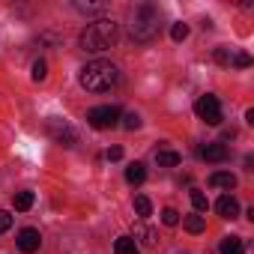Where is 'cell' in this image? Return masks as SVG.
<instances>
[{
    "label": "cell",
    "mask_w": 254,
    "mask_h": 254,
    "mask_svg": "<svg viewBox=\"0 0 254 254\" xmlns=\"http://www.w3.org/2000/svg\"><path fill=\"white\" fill-rule=\"evenodd\" d=\"M209 186H212V189H224V191H230V189H236V177H233L230 171H215V174L209 177Z\"/></svg>",
    "instance_id": "30bf717a"
},
{
    "label": "cell",
    "mask_w": 254,
    "mask_h": 254,
    "mask_svg": "<svg viewBox=\"0 0 254 254\" xmlns=\"http://www.w3.org/2000/svg\"><path fill=\"white\" fill-rule=\"evenodd\" d=\"M191 206H194L197 212H206V209H209V200H206V194H203V191H191Z\"/></svg>",
    "instance_id": "44dd1931"
},
{
    "label": "cell",
    "mask_w": 254,
    "mask_h": 254,
    "mask_svg": "<svg viewBox=\"0 0 254 254\" xmlns=\"http://www.w3.org/2000/svg\"><path fill=\"white\" fill-rule=\"evenodd\" d=\"M78 81H81V87L87 93H108L111 87H117L120 69L114 63H108V60H93V63H87L81 69V78Z\"/></svg>",
    "instance_id": "6da1fadb"
},
{
    "label": "cell",
    "mask_w": 254,
    "mask_h": 254,
    "mask_svg": "<svg viewBox=\"0 0 254 254\" xmlns=\"http://www.w3.org/2000/svg\"><path fill=\"white\" fill-rule=\"evenodd\" d=\"M126 180H129L132 186H141V183L147 180V168H144L141 162H132L129 168H126Z\"/></svg>",
    "instance_id": "4fadbf2b"
},
{
    "label": "cell",
    "mask_w": 254,
    "mask_h": 254,
    "mask_svg": "<svg viewBox=\"0 0 254 254\" xmlns=\"http://www.w3.org/2000/svg\"><path fill=\"white\" fill-rule=\"evenodd\" d=\"M221 254H245L242 236H224L221 239Z\"/></svg>",
    "instance_id": "7c38bea8"
},
{
    "label": "cell",
    "mask_w": 254,
    "mask_h": 254,
    "mask_svg": "<svg viewBox=\"0 0 254 254\" xmlns=\"http://www.w3.org/2000/svg\"><path fill=\"white\" fill-rule=\"evenodd\" d=\"M12 203H15L18 212H27V209L33 206V191H18V194L12 197Z\"/></svg>",
    "instance_id": "2e32d148"
},
{
    "label": "cell",
    "mask_w": 254,
    "mask_h": 254,
    "mask_svg": "<svg viewBox=\"0 0 254 254\" xmlns=\"http://www.w3.org/2000/svg\"><path fill=\"white\" fill-rule=\"evenodd\" d=\"M203 227H206L203 215H189V218H186V230H189V233H200Z\"/></svg>",
    "instance_id": "d6986e66"
},
{
    "label": "cell",
    "mask_w": 254,
    "mask_h": 254,
    "mask_svg": "<svg viewBox=\"0 0 254 254\" xmlns=\"http://www.w3.org/2000/svg\"><path fill=\"white\" fill-rule=\"evenodd\" d=\"M9 227H12V215L6 209H0V233H6Z\"/></svg>",
    "instance_id": "cb8c5ba5"
},
{
    "label": "cell",
    "mask_w": 254,
    "mask_h": 254,
    "mask_svg": "<svg viewBox=\"0 0 254 254\" xmlns=\"http://www.w3.org/2000/svg\"><path fill=\"white\" fill-rule=\"evenodd\" d=\"M233 57H230V51L227 48H215V63H221V66H227Z\"/></svg>",
    "instance_id": "d4e9b609"
},
{
    "label": "cell",
    "mask_w": 254,
    "mask_h": 254,
    "mask_svg": "<svg viewBox=\"0 0 254 254\" xmlns=\"http://www.w3.org/2000/svg\"><path fill=\"white\" fill-rule=\"evenodd\" d=\"M78 6V12H102L105 6L102 3H75Z\"/></svg>",
    "instance_id": "484cf974"
},
{
    "label": "cell",
    "mask_w": 254,
    "mask_h": 254,
    "mask_svg": "<svg viewBox=\"0 0 254 254\" xmlns=\"http://www.w3.org/2000/svg\"><path fill=\"white\" fill-rule=\"evenodd\" d=\"M162 221H165L168 227H177V224H180V212H177L174 206H168V209H162Z\"/></svg>",
    "instance_id": "7402d4cb"
},
{
    "label": "cell",
    "mask_w": 254,
    "mask_h": 254,
    "mask_svg": "<svg viewBox=\"0 0 254 254\" xmlns=\"http://www.w3.org/2000/svg\"><path fill=\"white\" fill-rule=\"evenodd\" d=\"M159 33V9L153 3H141L129 12V36L135 42H150Z\"/></svg>",
    "instance_id": "7a4b0ae2"
},
{
    "label": "cell",
    "mask_w": 254,
    "mask_h": 254,
    "mask_svg": "<svg viewBox=\"0 0 254 254\" xmlns=\"http://www.w3.org/2000/svg\"><path fill=\"white\" fill-rule=\"evenodd\" d=\"M132 239H141L144 245H156L159 242V230H153V227H144V224H138L135 227V236Z\"/></svg>",
    "instance_id": "9a60e30c"
},
{
    "label": "cell",
    "mask_w": 254,
    "mask_h": 254,
    "mask_svg": "<svg viewBox=\"0 0 254 254\" xmlns=\"http://www.w3.org/2000/svg\"><path fill=\"white\" fill-rule=\"evenodd\" d=\"M194 114L206 123V126H218L221 123V102H218V96H200L197 102H194Z\"/></svg>",
    "instance_id": "277c9868"
},
{
    "label": "cell",
    "mask_w": 254,
    "mask_h": 254,
    "mask_svg": "<svg viewBox=\"0 0 254 254\" xmlns=\"http://www.w3.org/2000/svg\"><path fill=\"white\" fill-rule=\"evenodd\" d=\"M230 63H233V66H239V69H248V66H251V57H248V54H236Z\"/></svg>",
    "instance_id": "4316f807"
},
{
    "label": "cell",
    "mask_w": 254,
    "mask_h": 254,
    "mask_svg": "<svg viewBox=\"0 0 254 254\" xmlns=\"http://www.w3.org/2000/svg\"><path fill=\"white\" fill-rule=\"evenodd\" d=\"M135 212H138L141 218H147V215L153 212V203H150V197H144V194H138V197H135Z\"/></svg>",
    "instance_id": "e0dca14e"
},
{
    "label": "cell",
    "mask_w": 254,
    "mask_h": 254,
    "mask_svg": "<svg viewBox=\"0 0 254 254\" xmlns=\"http://www.w3.org/2000/svg\"><path fill=\"white\" fill-rule=\"evenodd\" d=\"M117 120H120V108L114 105H99L87 111V123L93 129H111V126H117Z\"/></svg>",
    "instance_id": "5b68a950"
},
{
    "label": "cell",
    "mask_w": 254,
    "mask_h": 254,
    "mask_svg": "<svg viewBox=\"0 0 254 254\" xmlns=\"http://www.w3.org/2000/svg\"><path fill=\"white\" fill-rule=\"evenodd\" d=\"M30 75H33V81H45V75H48V63H45V60H36Z\"/></svg>",
    "instance_id": "603a6c76"
},
{
    "label": "cell",
    "mask_w": 254,
    "mask_h": 254,
    "mask_svg": "<svg viewBox=\"0 0 254 254\" xmlns=\"http://www.w3.org/2000/svg\"><path fill=\"white\" fill-rule=\"evenodd\" d=\"M48 132H51V138H54L57 144H63V147H75V141H78V132L72 129L69 123H63V120H48Z\"/></svg>",
    "instance_id": "8992f818"
},
{
    "label": "cell",
    "mask_w": 254,
    "mask_h": 254,
    "mask_svg": "<svg viewBox=\"0 0 254 254\" xmlns=\"http://www.w3.org/2000/svg\"><path fill=\"white\" fill-rule=\"evenodd\" d=\"M215 212H218L221 218H236V215H239V203H236V197H233V194H221L218 203H215Z\"/></svg>",
    "instance_id": "9c48e42d"
},
{
    "label": "cell",
    "mask_w": 254,
    "mask_h": 254,
    "mask_svg": "<svg viewBox=\"0 0 254 254\" xmlns=\"http://www.w3.org/2000/svg\"><path fill=\"white\" fill-rule=\"evenodd\" d=\"M114 254H141V251H138V242L132 236H120L114 242Z\"/></svg>",
    "instance_id": "5bb4252c"
},
{
    "label": "cell",
    "mask_w": 254,
    "mask_h": 254,
    "mask_svg": "<svg viewBox=\"0 0 254 254\" xmlns=\"http://www.w3.org/2000/svg\"><path fill=\"white\" fill-rule=\"evenodd\" d=\"M123 129H129V132L141 129V114H135V111H129V114H123Z\"/></svg>",
    "instance_id": "ac0fdd59"
},
{
    "label": "cell",
    "mask_w": 254,
    "mask_h": 254,
    "mask_svg": "<svg viewBox=\"0 0 254 254\" xmlns=\"http://www.w3.org/2000/svg\"><path fill=\"white\" fill-rule=\"evenodd\" d=\"M18 251H24V254H33V251H39V245H42V236H39V230L36 227H24L21 233H18Z\"/></svg>",
    "instance_id": "52a82bcc"
},
{
    "label": "cell",
    "mask_w": 254,
    "mask_h": 254,
    "mask_svg": "<svg viewBox=\"0 0 254 254\" xmlns=\"http://www.w3.org/2000/svg\"><path fill=\"white\" fill-rule=\"evenodd\" d=\"M114 39H117V24H114L111 18H96V21H90V24L84 27V33H81V48L90 51V54H99V51L111 48Z\"/></svg>",
    "instance_id": "3957f363"
},
{
    "label": "cell",
    "mask_w": 254,
    "mask_h": 254,
    "mask_svg": "<svg viewBox=\"0 0 254 254\" xmlns=\"http://www.w3.org/2000/svg\"><path fill=\"white\" fill-rule=\"evenodd\" d=\"M171 39H174V42H183V39H189V24L177 21V24L171 27Z\"/></svg>",
    "instance_id": "ffe728a7"
},
{
    "label": "cell",
    "mask_w": 254,
    "mask_h": 254,
    "mask_svg": "<svg viewBox=\"0 0 254 254\" xmlns=\"http://www.w3.org/2000/svg\"><path fill=\"white\" fill-rule=\"evenodd\" d=\"M108 159H111V162H120V159H123V150H120V147H111V150H108Z\"/></svg>",
    "instance_id": "83f0119b"
},
{
    "label": "cell",
    "mask_w": 254,
    "mask_h": 254,
    "mask_svg": "<svg viewBox=\"0 0 254 254\" xmlns=\"http://www.w3.org/2000/svg\"><path fill=\"white\" fill-rule=\"evenodd\" d=\"M227 156H230V153H227V147H224V144H218V141H212V144H206V147L200 150V159L215 162V165H218V162H227Z\"/></svg>",
    "instance_id": "ba28073f"
},
{
    "label": "cell",
    "mask_w": 254,
    "mask_h": 254,
    "mask_svg": "<svg viewBox=\"0 0 254 254\" xmlns=\"http://www.w3.org/2000/svg\"><path fill=\"white\" fill-rule=\"evenodd\" d=\"M156 165L159 168H177L180 165V153L177 150H156Z\"/></svg>",
    "instance_id": "8fae6325"
}]
</instances>
